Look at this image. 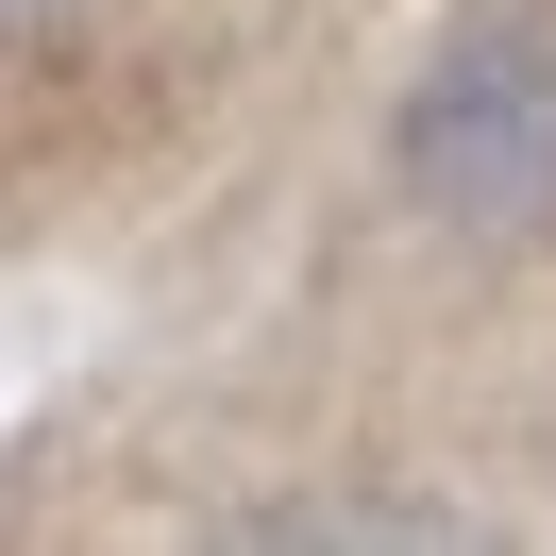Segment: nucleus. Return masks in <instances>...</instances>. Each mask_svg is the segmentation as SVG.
I'll return each mask as SVG.
<instances>
[]
</instances>
